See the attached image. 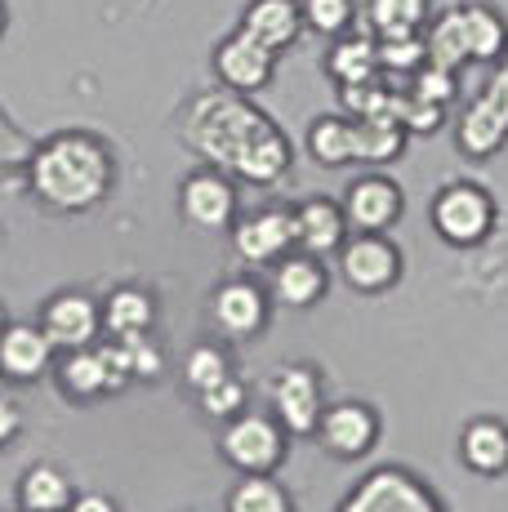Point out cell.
<instances>
[{
	"instance_id": "cell-1",
	"label": "cell",
	"mask_w": 508,
	"mask_h": 512,
	"mask_svg": "<svg viewBox=\"0 0 508 512\" xmlns=\"http://www.w3.org/2000/svg\"><path fill=\"white\" fill-rule=\"evenodd\" d=\"M183 143L205 165L254 187H277L295 165V143L286 139L268 112L250 103V94L205 90L183 107Z\"/></svg>"
},
{
	"instance_id": "cell-2",
	"label": "cell",
	"mask_w": 508,
	"mask_h": 512,
	"mask_svg": "<svg viewBox=\"0 0 508 512\" xmlns=\"http://www.w3.org/2000/svg\"><path fill=\"white\" fill-rule=\"evenodd\" d=\"M116 187V152L94 130H58L27 156V192L54 214H90Z\"/></svg>"
},
{
	"instance_id": "cell-3",
	"label": "cell",
	"mask_w": 508,
	"mask_h": 512,
	"mask_svg": "<svg viewBox=\"0 0 508 512\" xmlns=\"http://www.w3.org/2000/svg\"><path fill=\"white\" fill-rule=\"evenodd\" d=\"M428 63L464 72L468 63H500L508 54V23L495 5H455L424 27Z\"/></svg>"
},
{
	"instance_id": "cell-4",
	"label": "cell",
	"mask_w": 508,
	"mask_h": 512,
	"mask_svg": "<svg viewBox=\"0 0 508 512\" xmlns=\"http://www.w3.org/2000/svg\"><path fill=\"white\" fill-rule=\"evenodd\" d=\"M290 455V432L272 410H241L219 423V459L237 472H277Z\"/></svg>"
},
{
	"instance_id": "cell-5",
	"label": "cell",
	"mask_w": 508,
	"mask_h": 512,
	"mask_svg": "<svg viewBox=\"0 0 508 512\" xmlns=\"http://www.w3.org/2000/svg\"><path fill=\"white\" fill-rule=\"evenodd\" d=\"M495 219H500L495 196L486 192L482 183H468V179L437 187L433 205H428V223H433V232L442 236L446 245H455V250H473V245H482L486 236L495 232Z\"/></svg>"
},
{
	"instance_id": "cell-6",
	"label": "cell",
	"mask_w": 508,
	"mask_h": 512,
	"mask_svg": "<svg viewBox=\"0 0 508 512\" xmlns=\"http://www.w3.org/2000/svg\"><path fill=\"white\" fill-rule=\"evenodd\" d=\"M268 410L290 437H312L317 419L326 410V383H321L317 366L308 361H286L272 370L268 379Z\"/></svg>"
},
{
	"instance_id": "cell-7",
	"label": "cell",
	"mask_w": 508,
	"mask_h": 512,
	"mask_svg": "<svg viewBox=\"0 0 508 512\" xmlns=\"http://www.w3.org/2000/svg\"><path fill=\"white\" fill-rule=\"evenodd\" d=\"M339 281L357 294H388L406 272V259L388 232H348L339 245Z\"/></svg>"
},
{
	"instance_id": "cell-8",
	"label": "cell",
	"mask_w": 508,
	"mask_h": 512,
	"mask_svg": "<svg viewBox=\"0 0 508 512\" xmlns=\"http://www.w3.org/2000/svg\"><path fill=\"white\" fill-rule=\"evenodd\" d=\"M335 512H446L442 499L428 490L424 477L388 464L357 481V490Z\"/></svg>"
},
{
	"instance_id": "cell-9",
	"label": "cell",
	"mask_w": 508,
	"mask_h": 512,
	"mask_svg": "<svg viewBox=\"0 0 508 512\" xmlns=\"http://www.w3.org/2000/svg\"><path fill=\"white\" fill-rule=\"evenodd\" d=\"M272 321V294L250 277L219 281L210 294V326L223 343H250L268 330Z\"/></svg>"
},
{
	"instance_id": "cell-10",
	"label": "cell",
	"mask_w": 508,
	"mask_h": 512,
	"mask_svg": "<svg viewBox=\"0 0 508 512\" xmlns=\"http://www.w3.org/2000/svg\"><path fill=\"white\" fill-rule=\"evenodd\" d=\"M312 437H317V446L326 450L330 459L353 464V459H366L370 450L379 446L384 419H379V410L366 406V401H326Z\"/></svg>"
},
{
	"instance_id": "cell-11",
	"label": "cell",
	"mask_w": 508,
	"mask_h": 512,
	"mask_svg": "<svg viewBox=\"0 0 508 512\" xmlns=\"http://www.w3.org/2000/svg\"><path fill=\"white\" fill-rule=\"evenodd\" d=\"M36 326L54 343V352L90 348V343L103 339V308H99V299L85 290H58L41 303Z\"/></svg>"
},
{
	"instance_id": "cell-12",
	"label": "cell",
	"mask_w": 508,
	"mask_h": 512,
	"mask_svg": "<svg viewBox=\"0 0 508 512\" xmlns=\"http://www.w3.org/2000/svg\"><path fill=\"white\" fill-rule=\"evenodd\" d=\"M179 214L197 232H228L237 223V179L201 165L179 183Z\"/></svg>"
},
{
	"instance_id": "cell-13",
	"label": "cell",
	"mask_w": 508,
	"mask_h": 512,
	"mask_svg": "<svg viewBox=\"0 0 508 512\" xmlns=\"http://www.w3.org/2000/svg\"><path fill=\"white\" fill-rule=\"evenodd\" d=\"M232 250L250 268H268L281 254L295 250V210L290 205H259L250 214H237L232 223Z\"/></svg>"
},
{
	"instance_id": "cell-14",
	"label": "cell",
	"mask_w": 508,
	"mask_h": 512,
	"mask_svg": "<svg viewBox=\"0 0 508 512\" xmlns=\"http://www.w3.org/2000/svg\"><path fill=\"white\" fill-rule=\"evenodd\" d=\"M339 205H344L348 232H393L406 210V192L384 170H366L344 187Z\"/></svg>"
},
{
	"instance_id": "cell-15",
	"label": "cell",
	"mask_w": 508,
	"mask_h": 512,
	"mask_svg": "<svg viewBox=\"0 0 508 512\" xmlns=\"http://www.w3.org/2000/svg\"><path fill=\"white\" fill-rule=\"evenodd\" d=\"M210 67H214V81L232 94H259L272 85L277 76V54L268 45L250 41L241 27H232L210 54Z\"/></svg>"
},
{
	"instance_id": "cell-16",
	"label": "cell",
	"mask_w": 508,
	"mask_h": 512,
	"mask_svg": "<svg viewBox=\"0 0 508 512\" xmlns=\"http://www.w3.org/2000/svg\"><path fill=\"white\" fill-rule=\"evenodd\" d=\"M268 294L277 308L308 312L330 294V268L308 250H290L277 263H268Z\"/></svg>"
},
{
	"instance_id": "cell-17",
	"label": "cell",
	"mask_w": 508,
	"mask_h": 512,
	"mask_svg": "<svg viewBox=\"0 0 508 512\" xmlns=\"http://www.w3.org/2000/svg\"><path fill=\"white\" fill-rule=\"evenodd\" d=\"M50 370H54V343L41 334V326H27V321L14 326L9 321L0 330V379L27 388V383L45 379Z\"/></svg>"
},
{
	"instance_id": "cell-18",
	"label": "cell",
	"mask_w": 508,
	"mask_h": 512,
	"mask_svg": "<svg viewBox=\"0 0 508 512\" xmlns=\"http://www.w3.org/2000/svg\"><path fill=\"white\" fill-rule=\"evenodd\" d=\"M237 27L250 41L268 45L272 54H286L304 36V5L299 0H246Z\"/></svg>"
},
{
	"instance_id": "cell-19",
	"label": "cell",
	"mask_w": 508,
	"mask_h": 512,
	"mask_svg": "<svg viewBox=\"0 0 508 512\" xmlns=\"http://www.w3.org/2000/svg\"><path fill=\"white\" fill-rule=\"evenodd\" d=\"M290 210H295V250H308V254H317V259H326V254H335L339 245H344L348 219L335 196H321V192L304 196V201L290 205Z\"/></svg>"
},
{
	"instance_id": "cell-20",
	"label": "cell",
	"mask_w": 508,
	"mask_h": 512,
	"mask_svg": "<svg viewBox=\"0 0 508 512\" xmlns=\"http://www.w3.org/2000/svg\"><path fill=\"white\" fill-rule=\"evenodd\" d=\"M459 464L473 477H504L508 472V423L495 415H477L459 432Z\"/></svg>"
},
{
	"instance_id": "cell-21",
	"label": "cell",
	"mask_w": 508,
	"mask_h": 512,
	"mask_svg": "<svg viewBox=\"0 0 508 512\" xmlns=\"http://www.w3.org/2000/svg\"><path fill=\"white\" fill-rule=\"evenodd\" d=\"M54 383H58V392H63L67 401H76V406H90V401L112 397V392H116L99 343L63 352V357H58V366H54Z\"/></svg>"
},
{
	"instance_id": "cell-22",
	"label": "cell",
	"mask_w": 508,
	"mask_h": 512,
	"mask_svg": "<svg viewBox=\"0 0 508 512\" xmlns=\"http://www.w3.org/2000/svg\"><path fill=\"white\" fill-rule=\"evenodd\" d=\"M504 143H508V121L477 94L455 121V147L468 156V161H491Z\"/></svg>"
},
{
	"instance_id": "cell-23",
	"label": "cell",
	"mask_w": 508,
	"mask_h": 512,
	"mask_svg": "<svg viewBox=\"0 0 508 512\" xmlns=\"http://www.w3.org/2000/svg\"><path fill=\"white\" fill-rule=\"evenodd\" d=\"M433 0H361L357 23L366 27V36L388 41V36H419L428 27Z\"/></svg>"
},
{
	"instance_id": "cell-24",
	"label": "cell",
	"mask_w": 508,
	"mask_h": 512,
	"mask_svg": "<svg viewBox=\"0 0 508 512\" xmlns=\"http://www.w3.org/2000/svg\"><path fill=\"white\" fill-rule=\"evenodd\" d=\"M76 499V486L58 464H32L14 481V508L23 512H67Z\"/></svg>"
},
{
	"instance_id": "cell-25",
	"label": "cell",
	"mask_w": 508,
	"mask_h": 512,
	"mask_svg": "<svg viewBox=\"0 0 508 512\" xmlns=\"http://www.w3.org/2000/svg\"><path fill=\"white\" fill-rule=\"evenodd\" d=\"M103 308V334L107 339H125V334H152L156 326V299L143 285H116L107 299H99Z\"/></svg>"
},
{
	"instance_id": "cell-26",
	"label": "cell",
	"mask_w": 508,
	"mask_h": 512,
	"mask_svg": "<svg viewBox=\"0 0 508 512\" xmlns=\"http://www.w3.org/2000/svg\"><path fill=\"white\" fill-rule=\"evenodd\" d=\"M308 156L321 165V170H344V165H357V134H353V116L348 112H326L308 125L304 134Z\"/></svg>"
},
{
	"instance_id": "cell-27",
	"label": "cell",
	"mask_w": 508,
	"mask_h": 512,
	"mask_svg": "<svg viewBox=\"0 0 508 512\" xmlns=\"http://www.w3.org/2000/svg\"><path fill=\"white\" fill-rule=\"evenodd\" d=\"M326 76L344 90V85H361V81H375L379 76V54H375V36L366 32H344L335 36L326 54Z\"/></svg>"
},
{
	"instance_id": "cell-28",
	"label": "cell",
	"mask_w": 508,
	"mask_h": 512,
	"mask_svg": "<svg viewBox=\"0 0 508 512\" xmlns=\"http://www.w3.org/2000/svg\"><path fill=\"white\" fill-rule=\"evenodd\" d=\"M353 134H357V165H393L406 152V125L397 116H353Z\"/></svg>"
},
{
	"instance_id": "cell-29",
	"label": "cell",
	"mask_w": 508,
	"mask_h": 512,
	"mask_svg": "<svg viewBox=\"0 0 508 512\" xmlns=\"http://www.w3.org/2000/svg\"><path fill=\"white\" fill-rule=\"evenodd\" d=\"M223 512H295V495L277 481V472H241Z\"/></svg>"
},
{
	"instance_id": "cell-30",
	"label": "cell",
	"mask_w": 508,
	"mask_h": 512,
	"mask_svg": "<svg viewBox=\"0 0 508 512\" xmlns=\"http://www.w3.org/2000/svg\"><path fill=\"white\" fill-rule=\"evenodd\" d=\"M228 374H237L228 343H192L188 357H183V366H179V379L192 397H201L205 388H214V383L228 379Z\"/></svg>"
},
{
	"instance_id": "cell-31",
	"label": "cell",
	"mask_w": 508,
	"mask_h": 512,
	"mask_svg": "<svg viewBox=\"0 0 508 512\" xmlns=\"http://www.w3.org/2000/svg\"><path fill=\"white\" fill-rule=\"evenodd\" d=\"M304 5V27L317 36H344L357 23V0H299Z\"/></svg>"
},
{
	"instance_id": "cell-32",
	"label": "cell",
	"mask_w": 508,
	"mask_h": 512,
	"mask_svg": "<svg viewBox=\"0 0 508 512\" xmlns=\"http://www.w3.org/2000/svg\"><path fill=\"white\" fill-rule=\"evenodd\" d=\"M379 54V72L388 76H410L428 63V49H424V32L419 36H388V41H375Z\"/></svg>"
},
{
	"instance_id": "cell-33",
	"label": "cell",
	"mask_w": 508,
	"mask_h": 512,
	"mask_svg": "<svg viewBox=\"0 0 508 512\" xmlns=\"http://www.w3.org/2000/svg\"><path fill=\"white\" fill-rule=\"evenodd\" d=\"M197 406L205 410L210 419H232V415H241V410L250 406V388H246V379H237V374H228V379H219L214 388H205L201 397H197Z\"/></svg>"
},
{
	"instance_id": "cell-34",
	"label": "cell",
	"mask_w": 508,
	"mask_h": 512,
	"mask_svg": "<svg viewBox=\"0 0 508 512\" xmlns=\"http://www.w3.org/2000/svg\"><path fill=\"white\" fill-rule=\"evenodd\" d=\"M406 81H410V94L424 98V103L451 107L459 98V72H446V67H437V63H424L419 72H410Z\"/></svg>"
},
{
	"instance_id": "cell-35",
	"label": "cell",
	"mask_w": 508,
	"mask_h": 512,
	"mask_svg": "<svg viewBox=\"0 0 508 512\" xmlns=\"http://www.w3.org/2000/svg\"><path fill=\"white\" fill-rule=\"evenodd\" d=\"M125 361H130V379L134 383H152L161 379L165 357H161V343H152V334H125Z\"/></svg>"
},
{
	"instance_id": "cell-36",
	"label": "cell",
	"mask_w": 508,
	"mask_h": 512,
	"mask_svg": "<svg viewBox=\"0 0 508 512\" xmlns=\"http://www.w3.org/2000/svg\"><path fill=\"white\" fill-rule=\"evenodd\" d=\"M18 437H23V410H18L14 397L0 392V450H9Z\"/></svg>"
},
{
	"instance_id": "cell-37",
	"label": "cell",
	"mask_w": 508,
	"mask_h": 512,
	"mask_svg": "<svg viewBox=\"0 0 508 512\" xmlns=\"http://www.w3.org/2000/svg\"><path fill=\"white\" fill-rule=\"evenodd\" d=\"M482 98H486V103H491L495 112H500L504 121H508V54L500 58V67H495V76H491V81H486Z\"/></svg>"
},
{
	"instance_id": "cell-38",
	"label": "cell",
	"mask_w": 508,
	"mask_h": 512,
	"mask_svg": "<svg viewBox=\"0 0 508 512\" xmlns=\"http://www.w3.org/2000/svg\"><path fill=\"white\" fill-rule=\"evenodd\" d=\"M9 32V9H5V0H0V36Z\"/></svg>"
},
{
	"instance_id": "cell-39",
	"label": "cell",
	"mask_w": 508,
	"mask_h": 512,
	"mask_svg": "<svg viewBox=\"0 0 508 512\" xmlns=\"http://www.w3.org/2000/svg\"><path fill=\"white\" fill-rule=\"evenodd\" d=\"M9 326V317H5V308H0V330H5Z\"/></svg>"
},
{
	"instance_id": "cell-40",
	"label": "cell",
	"mask_w": 508,
	"mask_h": 512,
	"mask_svg": "<svg viewBox=\"0 0 508 512\" xmlns=\"http://www.w3.org/2000/svg\"><path fill=\"white\" fill-rule=\"evenodd\" d=\"M0 512H23V508H0Z\"/></svg>"
}]
</instances>
